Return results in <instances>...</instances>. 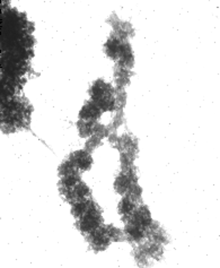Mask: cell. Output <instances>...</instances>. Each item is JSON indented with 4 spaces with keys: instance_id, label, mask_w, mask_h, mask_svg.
<instances>
[{
    "instance_id": "obj_2",
    "label": "cell",
    "mask_w": 220,
    "mask_h": 268,
    "mask_svg": "<svg viewBox=\"0 0 220 268\" xmlns=\"http://www.w3.org/2000/svg\"><path fill=\"white\" fill-rule=\"evenodd\" d=\"M87 240L89 241L90 246L93 247V249L96 251H101L106 249L109 245L112 242L111 238L107 233L106 226L101 225L99 229H96L95 231L90 232L87 236Z\"/></svg>"
},
{
    "instance_id": "obj_6",
    "label": "cell",
    "mask_w": 220,
    "mask_h": 268,
    "mask_svg": "<svg viewBox=\"0 0 220 268\" xmlns=\"http://www.w3.org/2000/svg\"><path fill=\"white\" fill-rule=\"evenodd\" d=\"M106 230L112 241H123L125 239V234L123 232L115 228L113 225H107Z\"/></svg>"
},
{
    "instance_id": "obj_3",
    "label": "cell",
    "mask_w": 220,
    "mask_h": 268,
    "mask_svg": "<svg viewBox=\"0 0 220 268\" xmlns=\"http://www.w3.org/2000/svg\"><path fill=\"white\" fill-rule=\"evenodd\" d=\"M69 159L80 170V171H86V170H88L91 166V163H93V158H91L89 152L87 151L75 152L71 154Z\"/></svg>"
},
{
    "instance_id": "obj_1",
    "label": "cell",
    "mask_w": 220,
    "mask_h": 268,
    "mask_svg": "<svg viewBox=\"0 0 220 268\" xmlns=\"http://www.w3.org/2000/svg\"><path fill=\"white\" fill-rule=\"evenodd\" d=\"M102 223H103V219H102L101 209L93 200H90L88 209H87V212L84 215H81L78 219L77 226H78V229L83 232V233L89 234L90 232L99 229Z\"/></svg>"
},
{
    "instance_id": "obj_5",
    "label": "cell",
    "mask_w": 220,
    "mask_h": 268,
    "mask_svg": "<svg viewBox=\"0 0 220 268\" xmlns=\"http://www.w3.org/2000/svg\"><path fill=\"white\" fill-rule=\"evenodd\" d=\"M137 204L135 199H132L129 196H124L123 199L121 200V203L119 204V212L123 216V220L128 219L129 216L135 212V209L137 208Z\"/></svg>"
},
{
    "instance_id": "obj_4",
    "label": "cell",
    "mask_w": 220,
    "mask_h": 268,
    "mask_svg": "<svg viewBox=\"0 0 220 268\" xmlns=\"http://www.w3.org/2000/svg\"><path fill=\"white\" fill-rule=\"evenodd\" d=\"M102 111L99 106H97L95 103L91 102H87L86 105L81 109L79 113V118L80 120H85V121H96V119L102 116Z\"/></svg>"
},
{
    "instance_id": "obj_7",
    "label": "cell",
    "mask_w": 220,
    "mask_h": 268,
    "mask_svg": "<svg viewBox=\"0 0 220 268\" xmlns=\"http://www.w3.org/2000/svg\"><path fill=\"white\" fill-rule=\"evenodd\" d=\"M100 143H101V138L93 136L90 138V141H88L86 144V151L87 152H93V149H95L96 146H99Z\"/></svg>"
}]
</instances>
